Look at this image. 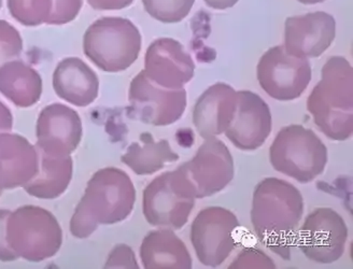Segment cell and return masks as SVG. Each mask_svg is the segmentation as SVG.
<instances>
[{"label": "cell", "mask_w": 353, "mask_h": 269, "mask_svg": "<svg viewBox=\"0 0 353 269\" xmlns=\"http://www.w3.org/2000/svg\"><path fill=\"white\" fill-rule=\"evenodd\" d=\"M105 268H139V266L132 248L119 245L109 255Z\"/></svg>", "instance_id": "cell-29"}, {"label": "cell", "mask_w": 353, "mask_h": 269, "mask_svg": "<svg viewBox=\"0 0 353 269\" xmlns=\"http://www.w3.org/2000/svg\"><path fill=\"white\" fill-rule=\"evenodd\" d=\"M297 1L304 5H316V3H324L325 0H297Z\"/></svg>", "instance_id": "cell-34"}, {"label": "cell", "mask_w": 353, "mask_h": 269, "mask_svg": "<svg viewBox=\"0 0 353 269\" xmlns=\"http://www.w3.org/2000/svg\"><path fill=\"white\" fill-rule=\"evenodd\" d=\"M195 0H143L145 10L166 24L179 23L191 12Z\"/></svg>", "instance_id": "cell-25"}, {"label": "cell", "mask_w": 353, "mask_h": 269, "mask_svg": "<svg viewBox=\"0 0 353 269\" xmlns=\"http://www.w3.org/2000/svg\"><path fill=\"white\" fill-rule=\"evenodd\" d=\"M38 152V172L23 186L28 195L39 199H55L66 192L74 172V161L70 155H57Z\"/></svg>", "instance_id": "cell-21"}, {"label": "cell", "mask_w": 353, "mask_h": 269, "mask_svg": "<svg viewBox=\"0 0 353 269\" xmlns=\"http://www.w3.org/2000/svg\"><path fill=\"white\" fill-rule=\"evenodd\" d=\"M307 109L326 137L348 140L353 134V69L343 57L322 67L321 80L307 99Z\"/></svg>", "instance_id": "cell-3"}, {"label": "cell", "mask_w": 353, "mask_h": 269, "mask_svg": "<svg viewBox=\"0 0 353 269\" xmlns=\"http://www.w3.org/2000/svg\"><path fill=\"white\" fill-rule=\"evenodd\" d=\"M128 101L132 118L153 126H167L183 115L187 91L183 88L170 90L157 86L143 70L130 82Z\"/></svg>", "instance_id": "cell-11"}, {"label": "cell", "mask_w": 353, "mask_h": 269, "mask_svg": "<svg viewBox=\"0 0 353 269\" xmlns=\"http://www.w3.org/2000/svg\"><path fill=\"white\" fill-rule=\"evenodd\" d=\"M179 168L189 180L196 199L219 193L234 178L231 151L216 137L205 139L193 159L180 165Z\"/></svg>", "instance_id": "cell-12"}, {"label": "cell", "mask_w": 353, "mask_h": 269, "mask_svg": "<svg viewBox=\"0 0 353 269\" xmlns=\"http://www.w3.org/2000/svg\"><path fill=\"white\" fill-rule=\"evenodd\" d=\"M239 0H204V3L211 9L216 10H225L234 7Z\"/></svg>", "instance_id": "cell-33"}, {"label": "cell", "mask_w": 353, "mask_h": 269, "mask_svg": "<svg viewBox=\"0 0 353 269\" xmlns=\"http://www.w3.org/2000/svg\"><path fill=\"white\" fill-rule=\"evenodd\" d=\"M83 134L81 118L77 111L63 103H52L42 109L36 125V147L57 155L76 151Z\"/></svg>", "instance_id": "cell-16"}, {"label": "cell", "mask_w": 353, "mask_h": 269, "mask_svg": "<svg viewBox=\"0 0 353 269\" xmlns=\"http://www.w3.org/2000/svg\"><path fill=\"white\" fill-rule=\"evenodd\" d=\"M3 7V0H0V9Z\"/></svg>", "instance_id": "cell-35"}, {"label": "cell", "mask_w": 353, "mask_h": 269, "mask_svg": "<svg viewBox=\"0 0 353 269\" xmlns=\"http://www.w3.org/2000/svg\"><path fill=\"white\" fill-rule=\"evenodd\" d=\"M0 93L17 107H32L41 98V76L21 59L8 61L0 67Z\"/></svg>", "instance_id": "cell-22"}, {"label": "cell", "mask_w": 353, "mask_h": 269, "mask_svg": "<svg viewBox=\"0 0 353 269\" xmlns=\"http://www.w3.org/2000/svg\"><path fill=\"white\" fill-rule=\"evenodd\" d=\"M336 37V22L329 13L290 17L285 24V51L299 59H316L331 47Z\"/></svg>", "instance_id": "cell-13"}, {"label": "cell", "mask_w": 353, "mask_h": 269, "mask_svg": "<svg viewBox=\"0 0 353 269\" xmlns=\"http://www.w3.org/2000/svg\"><path fill=\"white\" fill-rule=\"evenodd\" d=\"M7 240L15 255L39 263L55 257L63 243V230L53 213L39 206H21L11 211Z\"/></svg>", "instance_id": "cell-6"}, {"label": "cell", "mask_w": 353, "mask_h": 269, "mask_svg": "<svg viewBox=\"0 0 353 269\" xmlns=\"http://www.w3.org/2000/svg\"><path fill=\"white\" fill-rule=\"evenodd\" d=\"M348 239V228L337 211L316 208L307 215L296 241L307 259L319 264H332L343 257Z\"/></svg>", "instance_id": "cell-10"}, {"label": "cell", "mask_w": 353, "mask_h": 269, "mask_svg": "<svg viewBox=\"0 0 353 269\" xmlns=\"http://www.w3.org/2000/svg\"><path fill=\"white\" fill-rule=\"evenodd\" d=\"M13 128V115L10 109L0 101V134L10 132Z\"/></svg>", "instance_id": "cell-32"}, {"label": "cell", "mask_w": 353, "mask_h": 269, "mask_svg": "<svg viewBox=\"0 0 353 269\" xmlns=\"http://www.w3.org/2000/svg\"><path fill=\"white\" fill-rule=\"evenodd\" d=\"M23 52V39L19 30L7 21L0 20V67L14 61Z\"/></svg>", "instance_id": "cell-26"}, {"label": "cell", "mask_w": 353, "mask_h": 269, "mask_svg": "<svg viewBox=\"0 0 353 269\" xmlns=\"http://www.w3.org/2000/svg\"><path fill=\"white\" fill-rule=\"evenodd\" d=\"M272 113L258 94L237 92V103L226 138L243 151H253L264 145L272 132Z\"/></svg>", "instance_id": "cell-14"}, {"label": "cell", "mask_w": 353, "mask_h": 269, "mask_svg": "<svg viewBox=\"0 0 353 269\" xmlns=\"http://www.w3.org/2000/svg\"><path fill=\"white\" fill-rule=\"evenodd\" d=\"M239 222L223 207L203 209L191 226V242L197 259L207 267L220 266L237 245Z\"/></svg>", "instance_id": "cell-8"}, {"label": "cell", "mask_w": 353, "mask_h": 269, "mask_svg": "<svg viewBox=\"0 0 353 269\" xmlns=\"http://www.w3.org/2000/svg\"><path fill=\"white\" fill-rule=\"evenodd\" d=\"M327 159V148L322 140L302 125L282 128L270 146L272 168L299 183H309L322 175Z\"/></svg>", "instance_id": "cell-5"}, {"label": "cell", "mask_w": 353, "mask_h": 269, "mask_svg": "<svg viewBox=\"0 0 353 269\" xmlns=\"http://www.w3.org/2000/svg\"><path fill=\"white\" fill-rule=\"evenodd\" d=\"M312 76V65L308 59L290 55L283 46L265 52L256 67L261 88L270 97L280 101L301 97L310 83Z\"/></svg>", "instance_id": "cell-9"}, {"label": "cell", "mask_w": 353, "mask_h": 269, "mask_svg": "<svg viewBox=\"0 0 353 269\" xmlns=\"http://www.w3.org/2000/svg\"><path fill=\"white\" fill-rule=\"evenodd\" d=\"M303 215L302 193L290 182L270 177L255 186L250 213L253 230L263 245L282 259L291 257Z\"/></svg>", "instance_id": "cell-1"}, {"label": "cell", "mask_w": 353, "mask_h": 269, "mask_svg": "<svg viewBox=\"0 0 353 269\" xmlns=\"http://www.w3.org/2000/svg\"><path fill=\"white\" fill-rule=\"evenodd\" d=\"M228 268H276V265L260 250L249 248L241 252Z\"/></svg>", "instance_id": "cell-28"}, {"label": "cell", "mask_w": 353, "mask_h": 269, "mask_svg": "<svg viewBox=\"0 0 353 269\" xmlns=\"http://www.w3.org/2000/svg\"><path fill=\"white\" fill-rule=\"evenodd\" d=\"M81 7L82 0H53V8L47 24L63 25L72 22Z\"/></svg>", "instance_id": "cell-27"}, {"label": "cell", "mask_w": 353, "mask_h": 269, "mask_svg": "<svg viewBox=\"0 0 353 269\" xmlns=\"http://www.w3.org/2000/svg\"><path fill=\"white\" fill-rule=\"evenodd\" d=\"M83 50L86 57L101 70L120 72L137 61L141 34L128 19L105 17L86 30Z\"/></svg>", "instance_id": "cell-4"}, {"label": "cell", "mask_w": 353, "mask_h": 269, "mask_svg": "<svg viewBox=\"0 0 353 269\" xmlns=\"http://www.w3.org/2000/svg\"><path fill=\"white\" fill-rule=\"evenodd\" d=\"M195 195L187 177L178 167L157 177L143 195V212L150 226L180 230L195 206Z\"/></svg>", "instance_id": "cell-7"}, {"label": "cell", "mask_w": 353, "mask_h": 269, "mask_svg": "<svg viewBox=\"0 0 353 269\" xmlns=\"http://www.w3.org/2000/svg\"><path fill=\"white\" fill-rule=\"evenodd\" d=\"M38 172V152L22 134H0V190L23 188Z\"/></svg>", "instance_id": "cell-18"}, {"label": "cell", "mask_w": 353, "mask_h": 269, "mask_svg": "<svg viewBox=\"0 0 353 269\" xmlns=\"http://www.w3.org/2000/svg\"><path fill=\"white\" fill-rule=\"evenodd\" d=\"M10 213V210L0 209V262H14L19 259L7 240V223Z\"/></svg>", "instance_id": "cell-30"}, {"label": "cell", "mask_w": 353, "mask_h": 269, "mask_svg": "<svg viewBox=\"0 0 353 269\" xmlns=\"http://www.w3.org/2000/svg\"><path fill=\"white\" fill-rule=\"evenodd\" d=\"M1 194H3V190H0V196H1Z\"/></svg>", "instance_id": "cell-36"}, {"label": "cell", "mask_w": 353, "mask_h": 269, "mask_svg": "<svg viewBox=\"0 0 353 269\" xmlns=\"http://www.w3.org/2000/svg\"><path fill=\"white\" fill-rule=\"evenodd\" d=\"M237 103V92L226 83L207 88L199 96L193 109V123L204 139L216 137L228 130L233 120Z\"/></svg>", "instance_id": "cell-17"}, {"label": "cell", "mask_w": 353, "mask_h": 269, "mask_svg": "<svg viewBox=\"0 0 353 269\" xmlns=\"http://www.w3.org/2000/svg\"><path fill=\"white\" fill-rule=\"evenodd\" d=\"M53 88L63 101L88 107L99 97V77L81 59L67 57L59 61L53 72Z\"/></svg>", "instance_id": "cell-19"}, {"label": "cell", "mask_w": 353, "mask_h": 269, "mask_svg": "<svg viewBox=\"0 0 353 269\" xmlns=\"http://www.w3.org/2000/svg\"><path fill=\"white\" fill-rule=\"evenodd\" d=\"M179 159V155L172 151L170 142L166 139L155 141L149 132L140 134L139 141L130 143L121 157L122 163L138 176L155 174L168 163H174Z\"/></svg>", "instance_id": "cell-23"}, {"label": "cell", "mask_w": 353, "mask_h": 269, "mask_svg": "<svg viewBox=\"0 0 353 269\" xmlns=\"http://www.w3.org/2000/svg\"><path fill=\"white\" fill-rule=\"evenodd\" d=\"M9 12L24 26L47 24L53 8V0H8Z\"/></svg>", "instance_id": "cell-24"}, {"label": "cell", "mask_w": 353, "mask_h": 269, "mask_svg": "<svg viewBox=\"0 0 353 269\" xmlns=\"http://www.w3.org/2000/svg\"><path fill=\"white\" fill-rule=\"evenodd\" d=\"M143 71L157 86L179 90L193 79L195 64L179 41L160 38L148 48Z\"/></svg>", "instance_id": "cell-15"}, {"label": "cell", "mask_w": 353, "mask_h": 269, "mask_svg": "<svg viewBox=\"0 0 353 269\" xmlns=\"http://www.w3.org/2000/svg\"><path fill=\"white\" fill-rule=\"evenodd\" d=\"M140 259L145 269L192 268L187 246L170 228L151 230L140 246Z\"/></svg>", "instance_id": "cell-20"}, {"label": "cell", "mask_w": 353, "mask_h": 269, "mask_svg": "<svg viewBox=\"0 0 353 269\" xmlns=\"http://www.w3.org/2000/svg\"><path fill=\"white\" fill-rule=\"evenodd\" d=\"M136 201L132 179L122 169H99L86 184L70 220V232L79 239L90 237L99 226H112L126 220Z\"/></svg>", "instance_id": "cell-2"}, {"label": "cell", "mask_w": 353, "mask_h": 269, "mask_svg": "<svg viewBox=\"0 0 353 269\" xmlns=\"http://www.w3.org/2000/svg\"><path fill=\"white\" fill-rule=\"evenodd\" d=\"M134 0H88L95 10H121L132 5Z\"/></svg>", "instance_id": "cell-31"}]
</instances>
